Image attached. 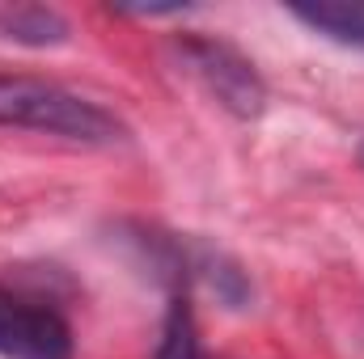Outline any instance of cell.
Returning <instances> with one entry per match:
<instances>
[{"mask_svg": "<svg viewBox=\"0 0 364 359\" xmlns=\"http://www.w3.org/2000/svg\"><path fill=\"white\" fill-rule=\"evenodd\" d=\"M0 127L43 131L73 144H97V148L127 140L123 118L102 101L26 72H0Z\"/></svg>", "mask_w": 364, "mask_h": 359, "instance_id": "obj_1", "label": "cell"}, {"mask_svg": "<svg viewBox=\"0 0 364 359\" xmlns=\"http://www.w3.org/2000/svg\"><path fill=\"white\" fill-rule=\"evenodd\" d=\"M174 55L182 72L233 118H259L267 110V85L237 47L208 34H182L174 43Z\"/></svg>", "mask_w": 364, "mask_h": 359, "instance_id": "obj_2", "label": "cell"}, {"mask_svg": "<svg viewBox=\"0 0 364 359\" xmlns=\"http://www.w3.org/2000/svg\"><path fill=\"white\" fill-rule=\"evenodd\" d=\"M0 355L4 359H73L68 321L26 296L0 287Z\"/></svg>", "mask_w": 364, "mask_h": 359, "instance_id": "obj_3", "label": "cell"}, {"mask_svg": "<svg viewBox=\"0 0 364 359\" xmlns=\"http://www.w3.org/2000/svg\"><path fill=\"white\" fill-rule=\"evenodd\" d=\"M0 38L21 47H60L68 43V21L47 4H21L0 13Z\"/></svg>", "mask_w": 364, "mask_h": 359, "instance_id": "obj_4", "label": "cell"}, {"mask_svg": "<svg viewBox=\"0 0 364 359\" xmlns=\"http://www.w3.org/2000/svg\"><path fill=\"white\" fill-rule=\"evenodd\" d=\"M292 17L339 47L364 51V4H301L292 9Z\"/></svg>", "mask_w": 364, "mask_h": 359, "instance_id": "obj_5", "label": "cell"}, {"mask_svg": "<svg viewBox=\"0 0 364 359\" xmlns=\"http://www.w3.org/2000/svg\"><path fill=\"white\" fill-rule=\"evenodd\" d=\"M153 359H203L199 351V330H195V313H191V300L174 296L170 309H166V326H161V343H157V355Z\"/></svg>", "mask_w": 364, "mask_h": 359, "instance_id": "obj_6", "label": "cell"}, {"mask_svg": "<svg viewBox=\"0 0 364 359\" xmlns=\"http://www.w3.org/2000/svg\"><path fill=\"white\" fill-rule=\"evenodd\" d=\"M360 161H364V144H360Z\"/></svg>", "mask_w": 364, "mask_h": 359, "instance_id": "obj_7", "label": "cell"}, {"mask_svg": "<svg viewBox=\"0 0 364 359\" xmlns=\"http://www.w3.org/2000/svg\"><path fill=\"white\" fill-rule=\"evenodd\" d=\"M203 359H208V355H203Z\"/></svg>", "mask_w": 364, "mask_h": 359, "instance_id": "obj_8", "label": "cell"}]
</instances>
